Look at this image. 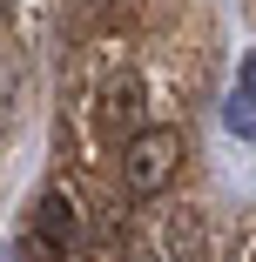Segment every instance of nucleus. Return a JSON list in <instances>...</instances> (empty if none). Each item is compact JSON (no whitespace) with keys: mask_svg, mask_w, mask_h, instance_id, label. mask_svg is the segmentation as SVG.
Segmentation results:
<instances>
[{"mask_svg":"<svg viewBox=\"0 0 256 262\" xmlns=\"http://www.w3.org/2000/svg\"><path fill=\"white\" fill-rule=\"evenodd\" d=\"M175 168H182V135H175V128H142V135H128V148H122V182H128V195H162V188L175 182Z\"/></svg>","mask_w":256,"mask_h":262,"instance_id":"1","label":"nucleus"},{"mask_svg":"<svg viewBox=\"0 0 256 262\" xmlns=\"http://www.w3.org/2000/svg\"><path fill=\"white\" fill-rule=\"evenodd\" d=\"M142 115H148V81L135 68L101 81V94H94V128L101 135H142Z\"/></svg>","mask_w":256,"mask_h":262,"instance_id":"2","label":"nucleus"},{"mask_svg":"<svg viewBox=\"0 0 256 262\" xmlns=\"http://www.w3.org/2000/svg\"><path fill=\"white\" fill-rule=\"evenodd\" d=\"M34 235L54 249V255H68V249L81 242V208H74L68 188H47V195L34 202Z\"/></svg>","mask_w":256,"mask_h":262,"instance_id":"3","label":"nucleus"},{"mask_svg":"<svg viewBox=\"0 0 256 262\" xmlns=\"http://www.w3.org/2000/svg\"><path fill=\"white\" fill-rule=\"evenodd\" d=\"M162 255H169V262H202V255H209V235H202V215H189V208L162 215Z\"/></svg>","mask_w":256,"mask_h":262,"instance_id":"4","label":"nucleus"},{"mask_svg":"<svg viewBox=\"0 0 256 262\" xmlns=\"http://www.w3.org/2000/svg\"><path fill=\"white\" fill-rule=\"evenodd\" d=\"M223 115H229V128H236V135H256V94H249V88H236Z\"/></svg>","mask_w":256,"mask_h":262,"instance_id":"5","label":"nucleus"},{"mask_svg":"<svg viewBox=\"0 0 256 262\" xmlns=\"http://www.w3.org/2000/svg\"><path fill=\"white\" fill-rule=\"evenodd\" d=\"M236 88H249V94H256V54L243 61V74H236Z\"/></svg>","mask_w":256,"mask_h":262,"instance_id":"6","label":"nucleus"},{"mask_svg":"<svg viewBox=\"0 0 256 262\" xmlns=\"http://www.w3.org/2000/svg\"><path fill=\"white\" fill-rule=\"evenodd\" d=\"M135 262H169V255H135Z\"/></svg>","mask_w":256,"mask_h":262,"instance_id":"7","label":"nucleus"}]
</instances>
